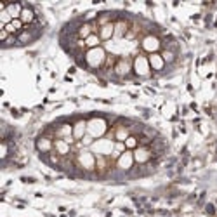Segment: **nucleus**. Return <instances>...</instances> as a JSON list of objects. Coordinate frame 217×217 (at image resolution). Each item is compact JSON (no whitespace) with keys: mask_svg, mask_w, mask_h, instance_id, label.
<instances>
[{"mask_svg":"<svg viewBox=\"0 0 217 217\" xmlns=\"http://www.w3.org/2000/svg\"><path fill=\"white\" fill-rule=\"evenodd\" d=\"M6 11L9 12V16H11L12 19H17V17H21L23 9H21V4H19V2H16V4H7Z\"/></svg>","mask_w":217,"mask_h":217,"instance_id":"obj_1","label":"nucleus"},{"mask_svg":"<svg viewBox=\"0 0 217 217\" xmlns=\"http://www.w3.org/2000/svg\"><path fill=\"white\" fill-rule=\"evenodd\" d=\"M21 21L23 23H33L35 21V12L30 9V7H24L21 12Z\"/></svg>","mask_w":217,"mask_h":217,"instance_id":"obj_2","label":"nucleus"},{"mask_svg":"<svg viewBox=\"0 0 217 217\" xmlns=\"http://www.w3.org/2000/svg\"><path fill=\"white\" fill-rule=\"evenodd\" d=\"M78 33H80L82 37H87V35H90V26H89V24H82V26L78 28Z\"/></svg>","mask_w":217,"mask_h":217,"instance_id":"obj_3","label":"nucleus"},{"mask_svg":"<svg viewBox=\"0 0 217 217\" xmlns=\"http://www.w3.org/2000/svg\"><path fill=\"white\" fill-rule=\"evenodd\" d=\"M87 45H89V47H96V45H97V43H99V38L97 37H96V35H92V37H89V38H87Z\"/></svg>","mask_w":217,"mask_h":217,"instance_id":"obj_4","label":"nucleus"},{"mask_svg":"<svg viewBox=\"0 0 217 217\" xmlns=\"http://www.w3.org/2000/svg\"><path fill=\"white\" fill-rule=\"evenodd\" d=\"M174 59H175V56H174L172 50H165V52H163V61H167V63H172Z\"/></svg>","mask_w":217,"mask_h":217,"instance_id":"obj_5","label":"nucleus"},{"mask_svg":"<svg viewBox=\"0 0 217 217\" xmlns=\"http://www.w3.org/2000/svg\"><path fill=\"white\" fill-rule=\"evenodd\" d=\"M111 31H113V26H111V24H106V26L103 28V33H101V35H103V38H108L109 35H111Z\"/></svg>","mask_w":217,"mask_h":217,"instance_id":"obj_6","label":"nucleus"}]
</instances>
